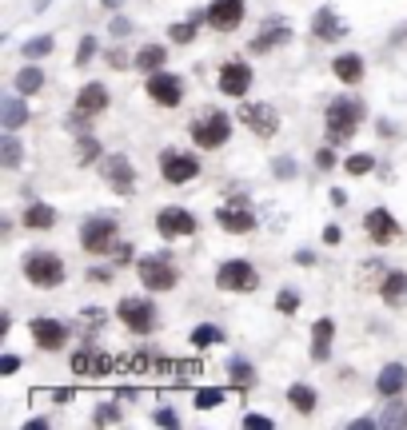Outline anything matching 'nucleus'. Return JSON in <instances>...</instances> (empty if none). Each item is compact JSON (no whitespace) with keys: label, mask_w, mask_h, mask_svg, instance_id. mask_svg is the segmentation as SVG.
I'll return each mask as SVG.
<instances>
[{"label":"nucleus","mask_w":407,"mask_h":430,"mask_svg":"<svg viewBox=\"0 0 407 430\" xmlns=\"http://www.w3.org/2000/svg\"><path fill=\"white\" fill-rule=\"evenodd\" d=\"M24 275H28L32 287H56V283H64V259L60 255H52V251H32V255H24Z\"/></svg>","instance_id":"nucleus-1"},{"label":"nucleus","mask_w":407,"mask_h":430,"mask_svg":"<svg viewBox=\"0 0 407 430\" xmlns=\"http://www.w3.org/2000/svg\"><path fill=\"white\" fill-rule=\"evenodd\" d=\"M80 247L92 255H104V251L116 247V220L112 215H92L80 227Z\"/></svg>","instance_id":"nucleus-2"},{"label":"nucleus","mask_w":407,"mask_h":430,"mask_svg":"<svg viewBox=\"0 0 407 430\" xmlns=\"http://www.w3.org/2000/svg\"><path fill=\"white\" fill-rule=\"evenodd\" d=\"M359 116H364V108H359L356 100H332L327 104V136H332V140H347V136H352V131L359 128Z\"/></svg>","instance_id":"nucleus-3"},{"label":"nucleus","mask_w":407,"mask_h":430,"mask_svg":"<svg viewBox=\"0 0 407 430\" xmlns=\"http://www.w3.org/2000/svg\"><path fill=\"white\" fill-rule=\"evenodd\" d=\"M216 287L220 291H255L260 287V275H255V267L248 259H228L216 271Z\"/></svg>","instance_id":"nucleus-4"},{"label":"nucleus","mask_w":407,"mask_h":430,"mask_svg":"<svg viewBox=\"0 0 407 430\" xmlns=\"http://www.w3.org/2000/svg\"><path fill=\"white\" fill-rule=\"evenodd\" d=\"M120 323L128 330H136V335H152L156 330V307L148 299H132V295H128V299H120Z\"/></svg>","instance_id":"nucleus-5"},{"label":"nucleus","mask_w":407,"mask_h":430,"mask_svg":"<svg viewBox=\"0 0 407 430\" xmlns=\"http://www.w3.org/2000/svg\"><path fill=\"white\" fill-rule=\"evenodd\" d=\"M228 136H232V120H228L224 112H208L204 120L192 124V140L200 144V148H220Z\"/></svg>","instance_id":"nucleus-6"},{"label":"nucleus","mask_w":407,"mask_h":430,"mask_svg":"<svg viewBox=\"0 0 407 430\" xmlns=\"http://www.w3.org/2000/svg\"><path fill=\"white\" fill-rule=\"evenodd\" d=\"M148 96H152L156 104H164V108H176V104L184 100V80L180 76H172V72H148Z\"/></svg>","instance_id":"nucleus-7"},{"label":"nucleus","mask_w":407,"mask_h":430,"mask_svg":"<svg viewBox=\"0 0 407 430\" xmlns=\"http://www.w3.org/2000/svg\"><path fill=\"white\" fill-rule=\"evenodd\" d=\"M140 283L148 291H172L176 287L172 263L164 259V255H148V259H140Z\"/></svg>","instance_id":"nucleus-8"},{"label":"nucleus","mask_w":407,"mask_h":430,"mask_svg":"<svg viewBox=\"0 0 407 430\" xmlns=\"http://www.w3.org/2000/svg\"><path fill=\"white\" fill-rule=\"evenodd\" d=\"M28 330H32V343H36L41 350H60L64 343H68V327H64L60 319H48V315L32 319Z\"/></svg>","instance_id":"nucleus-9"},{"label":"nucleus","mask_w":407,"mask_h":430,"mask_svg":"<svg viewBox=\"0 0 407 430\" xmlns=\"http://www.w3.org/2000/svg\"><path fill=\"white\" fill-rule=\"evenodd\" d=\"M208 24L220 32H236L240 24H244V0H212L208 4Z\"/></svg>","instance_id":"nucleus-10"},{"label":"nucleus","mask_w":407,"mask_h":430,"mask_svg":"<svg viewBox=\"0 0 407 430\" xmlns=\"http://www.w3.org/2000/svg\"><path fill=\"white\" fill-rule=\"evenodd\" d=\"M164 180L168 183H192L196 176H200V160L196 156H184V151H164Z\"/></svg>","instance_id":"nucleus-11"},{"label":"nucleus","mask_w":407,"mask_h":430,"mask_svg":"<svg viewBox=\"0 0 407 430\" xmlns=\"http://www.w3.org/2000/svg\"><path fill=\"white\" fill-rule=\"evenodd\" d=\"M156 231H160L164 240H180V235H192L196 231V215L184 208H164L156 215Z\"/></svg>","instance_id":"nucleus-12"},{"label":"nucleus","mask_w":407,"mask_h":430,"mask_svg":"<svg viewBox=\"0 0 407 430\" xmlns=\"http://www.w3.org/2000/svg\"><path fill=\"white\" fill-rule=\"evenodd\" d=\"M104 180L112 183L116 195H132L136 191V168L128 163V156H108V160H104Z\"/></svg>","instance_id":"nucleus-13"},{"label":"nucleus","mask_w":407,"mask_h":430,"mask_svg":"<svg viewBox=\"0 0 407 430\" xmlns=\"http://www.w3.org/2000/svg\"><path fill=\"white\" fill-rule=\"evenodd\" d=\"M248 88H252V68L244 60H232L220 68V92L224 96H244Z\"/></svg>","instance_id":"nucleus-14"},{"label":"nucleus","mask_w":407,"mask_h":430,"mask_svg":"<svg viewBox=\"0 0 407 430\" xmlns=\"http://www.w3.org/2000/svg\"><path fill=\"white\" fill-rule=\"evenodd\" d=\"M240 120L255 131V136H275L280 131V120H275V112L268 104H244L240 108Z\"/></svg>","instance_id":"nucleus-15"},{"label":"nucleus","mask_w":407,"mask_h":430,"mask_svg":"<svg viewBox=\"0 0 407 430\" xmlns=\"http://www.w3.org/2000/svg\"><path fill=\"white\" fill-rule=\"evenodd\" d=\"M287 41H292V28H287V24H280V21H268L264 32H260V36H252V44H248V48H252V56H264V52L280 48V44H287Z\"/></svg>","instance_id":"nucleus-16"},{"label":"nucleus","mask_w":407,"mask_h":430,"mask_svg":"<svg viewBox=\"0 0 407 430\" xmlns=\"http://www.w3.org/2000/svg\"><path fill=\"white\" fill-rule=\"evenodd\" d=\"M367 235H371V240L376 243H391L399 235V223H396V215H391V211L387 208H376V211H367Z\"/></svg>","instance_id":"nucleus-17"},{"label":"nucleus","mask_w":407,"mask_h":430,"mask_svg":"<svg viewBox=\"0 0 407 430\" xmlns=\"http://www.w3.org/2000/svg\"><path fill=\"white\" fill-rule=\"evenodd\" d=\"M216 223L224 231H232V235H248L255 227V215L248 208H220L216 211Z\"/></svg>","instance_id":"nucleus-18"},{"label":"nucleus","mask_w":407,"mask_h":430,"mask_svg":"<svg viewBox=\"0 0 407 430\" xmlns=\"http://www.w3.org/2000/svg\"><path fill=\"white\" fill-rule=\"evenodd\" d=\"M332 339H336V323H332V319H316V327H312V359H316V362L332 359Z\"/></svg>","instance_id":"nucleus-19"},{"label":"nucleus","mask_w":407,"mask_h":430,"mask_svg":"<svg viewBox=\"0 0 407 430\" xmlns=\"http://www.w3.org/2000/svg\"><path fill=\"white\" fill-rule=\"evenodd\" d=\"M76 108H80L84 116H100V112L108 108V88H104V84H84V88L76 92Z\"/></svg>","instance_id":"nucleus-20"},{"label":"nucleus","mask_w":407,"mask_h":430,"mask_svg":"<svg viewBox=\"0 0 407 430\" xmlns=\"http://www.w3.org/2000/svg\"><path fill=\"white\" fill-rule=\"evenodd\" d=\"M403 387H407V367L403 362H387V367L379 370V379H376V390L387 394V399H396Z\"/></svg>","instance_id":"nucleus-21"},{"label":"nucleus","mask_w":407,"mask_h":430,"mask_svg":"<svg viewBox=\"0 0 407 430\" xmlns=\"http://www.w3.org/2000/svg\"><path fill=\"white\" fill-rule=\"evenodd\" d=\"M0 120H4L9 131H16V128L28 124V108H24L21 96H4V100H0Z\"/></svg>","instance_id":"nucleus-22"},{"label":"nucleus","mask_w":407,"mask_h":430,"mask_svg":"<svg viewBox=\"0 0 407 430\" xmlns=\"http://www.w3.org/2000/svg\"><path fill=\"white\" fill-rule=\"evenodd\" d=\"M312 32H316V36H324V41H339L347 28L336 21V12H332V9H319L316 16H312Z\"/></svg>","instance_id":"nucleus-23"},{"label":"nucleus","mask_w":407,"mask_h":430,"mask_svg":"<svg viewBox=\"0 0 407 430\" xmlns=\"http://www.w3.org/2000/svg\"><path fill=\"white\" fill-rule=\"evenodd\" d=\"M379 295H384V303H403L407 299V275L403 271H387L384 275V283H379Z\"/></svg>","instance_id":"nucleus-24"},{"label":"nucleus","mask_w":407,"mask_h":430,"mask_svg":"<svg viewBox=\"0 0 407 430\" xmlns=\"http://www.w3.org/2000/svg\"><path fill=\"white\" fill-rule=\"evenodd\" d=\"M287 402H292L300 414H312V410L319 407V394L307 387V382H292V387H287Z\"/></svg>","instance_id":"nucleus-25"},{"label":"nucleus","mask_w":407,"mask_h":430,"mask_svg":"<svg viewBox=\"0 0 407 430\" xmlns=\"http://www.w3.org/2000/svg\"><path fill=\"white\" fill-rule=\"evenodd\" d=\"M332 72H336L344 84H359V80H364V60H359L356 52H352V56H336Z\"/></svg>","instance_id":"nucleus-26"},{"label":"nucleus","mask_w":407,"mask_h":430,"mask_svg":"<svg viewBox=\"0 0 407 430\" xmlns=\"http://www.w3.org/2000/svg\"><path fill=\"white\" fill-rule=\"evenodd\" d=\"M52 223H56V211L48 208V203H32L28 211H24V227H36V231H48Z\"/></svg>","instance_id":"nucleus-27"},{"label":"nucleus","mask_w":407,"mask_h":430,"mask_svg":"<svg viewBox=\"0 0 407 430\" xmlns=\"http://www.w3.org/2000/svg\"><path fill=\"white\" fill-rule=\"evenodd\" d=\"M108 367H112V362L100 359V355H92V350H80V355L72 359V370H76V375H104Z\"/></svg>","instance_id":"nucleus-28"},{"label":"nucleus","mask_w":407,"mask_h":430,"mask_svg":"<svg viewBox=\"0 0 407 430\" xmlns=\"http://www.w3.org/2000/svg\"><path fill=\"white\" fill-rule=\"evenodd\" d=\"M41 88H44V72L36 68V64L16 72V92H21V96H32V92H41Z\"/></svg>","instance_id":"nucleus-29"},{"label":"nucleus","mask_w":407,"mask_h":430,"mask_svg":"<svg viewBox=\"0 0 407 430\" xmlns=\"http://www.w3.org/2000/svg\"><path fill=\"white\" fill-rule=\"evenodd\" d=\"M164 60H168V52H164L160 44H144L140 56H136V64H140L144 72H160V68H164Z\"/></svg>","instance_id":"nucleus-30"},{"label":"nucleus","mask_w":407,"mask_h":430,"mask_svg":"<svg viewBox=\"0 0 407 430\" xmlns=\"http://www.w3.org/2000/svg\"><path fill=\"white\" fill-rule=\"evenodd\" d=\"M220 343H224V330L216 323H204V327L192 330V347H220Z\"/></svg>","instance_id":"nucleus-31"},{"label":"nucleus","mask_w":407,"mask_h":430,"mask_svg":"<svg viewBox=\"0 0 407 430\" xmlns=\"http://www.w3.org/2000/svg\"><path fill=\"white\" fill-rule=\"evenodd\" d=\"M196 28H200V16L172 24V28H168V36H172V44H192V41H196Z\"/></svg>","instance_id":"nucleus-32"},{"label":"nucleus","mask_w":407,"mask_h":430,"mask_svg":"<svg viewBox=\"0 0 407 430\" xmlns=\"http://www.w3.org/2000/svg\"><path fill=\"white\" fill-rule=\"evenodd\" d=\"M379 426L403 430L407 426V407H403V402H391V407H384V414H379Z\"/></svg>","instance_id":"nucleus-33"},{"label":"nucleus","mask_w":407,"mask_h":430,"mask_svg":"<svg viewBox=\"0 0 407 430\" xmlns=\"http://www.w3.org/2000/svg\"><path fill=\"white\" fill-rule=\"evenodd\" d=\"M224 399H228V390H224V387H204V390H196V407H200V410L220 407Z\"/></svg>","instance_id":"nucleus-34"},{"label":"nucleus","mask_w":407,"mask_h":430,"mask_svg":"<svg viewBox=\"0 0 407 430\" xmlns=\"http://www.w3.org/2000/svg\"><path fill=\"white\" fill-rule=\"evenodd\" d=\"M21 156H24V148L12 140V136H4V140H0V163H4V168H16V163H21Z\"/></svg>","instance_id":"nucleus-35"},{"label":"nucleus","mask_w":407,"mask_h":430,"mask_svg":"<svg viewBox=\"0 0 407 430\" xmlns=\"http://www.w3.org/2000/svg\"><path fill=\"white\" fill-rule=\"evenodd\" d=\"M52 48H56V41H52V36H32V41L24 44V56H28V60H41V56H48Z\"/></svg>","instance_id":"nucleus-36"},{"label":"nucleus","mask_w":407,"mask_h":430,"mask_svg":"<svg viewBox=\"0 0 407 430\" xmlns=\"http://www.w3.org/2000/svg\"><path fill=\"white\" fill-rule=\"evenodd\" d=\"M76 151H80V163H92V160H100V140H92V136H80L76 140Z\"/></svg>","instance_id":"nucleus-37"},{"label":"nucleus","mask_w":407,"mask_h":430,"mask_svg":"<svg viewBox=\"0 0 407 430\" xmlns=\"http://www.w3.org/2000/svg\"><path fill=\"white\" fill-rule=\"evenodd\" d=\"M295 307H300V291L284 287L280 295H275V311H280V315H295Z\"/></svg>","instance_id":"nucleus-38"},{"label":"nucleus","mask_w":407,"mask_h":430,"mask_svg":"<svg viewBox=\"0 0 407 430\" xmlns=\"http://www.w3.org/2000/svg\"><path fill=\"white\" fill-rule=\"evenodd\" d=\"M344 168H347V176H367V171L376 168V160L371 156H347Z\"/></svg>","instance_id":"nucleus-39"},{"label":"nucleus","mask_w":407,"mask_h":430,"mask_svg":"<svg viewBox=\"0 0 407 430\" xmlns=\"http://www.w3.org/2000/svg\"><path fill=\"white\" fill-rule=\"evenodd\" d=\"M232 382H236V387H252V382H255V370L248 367L244 359H236L232 362Z\"/></svg>","instance_id":"nucleus-40"},{"label":"nucleus","mask_w":407,"mask_h":430,"mask_svg":"<svg viewBox=\"0 0 407 430\" xmlns=\"http://www.w3.org/2000/svg\"><path fill=\"white\" fill-rule=\"evenodd\" d=\"M92 422H96V426H108V422H120V407H116V402H104L100 410H92Z\"/></svg>","instance_id":"nucleus-41"},{"label":"nucleus","mask_w":407,"mask_h":430,"mask_svg":"<svg viewBox=\"0 0 407 430\" xmlns=\"http://www.w3.org/2000/svg\"><path fill=\"white\" fill-rule=\"evenodd\" d=\"M92 56H96V36H84L80 41V48H76V64H92Z\"/></svg>","instance_id":"nucleus-42"},{"label":"nucleus","mask_w":407,"mask_h":430,"mask_svg":"<svg viewBox=\"0 0 407 430\" xmlns=\"http://www.w3.org/2000/svg\"><path fill=\"white\" fill-rule=\"evenodd\" d=\"M88 120H92V116H84V112L76 108V112H72V116H68L64 124H68V128L76 131V136H88Z\"/></svg>","instance_id":"nucleus-43"},{"label":"nucleus","mask_w":407,"mask_h":430,"mask_svg":"<svg viewBox=\"0 0 407 430\" xmlns=\"http://www.w3.org/2000/svg\"><path fill=\"white\" fill-rule=\"evenodd\" d=\"M272 171L280 176V180H292L295 176V160H287V156H280V160H272Z\"/></svg>","instance_id":"nucleus-44"},{"label":"nucleus","mask_w":407,"mask_h":430,"mask_svg":"<svg viewBox=\"0 0 407 430\" xmlns=\"http://www.w3.org/2000/svg\"><path fill=\"white\" fill-rule=\"evenodd\" d=\"M244 426L248 430H272V419L268 414H244Z\"/></svg>","instance_id":"nucleus-45"},{"label":"nucleus","mask_w":407,"mask_h":430,"mask_svg":"<svg viewBox=\"0 0 407 430\" xmlns=\"http://www.w3.org/2000/svg\"><path fill=\"white\" fill-rule=\"evenodd\" d=\"M152 422H156V426H180L176 410H168V407H164V410H156V414H152Z\"/></svg>","instance_id":"nucleus-46"},{"label":"nucleus","mask_w":407,"mask_h":430,"mask_svg":"<svg viewBox=\"0 0 407 430\" xmlns=\"http://www.w3.org/2000/svg\"><path fill=\"white\" fill-rule=\"evenodd\" d=\"M16 370H21V359H16V355H4V359H0V375H16Z\"/></svg>","instance_id":"nucleus-47"},{"label":"nucleus","mask_w":407,"mask_h":430,"mask_svg":"<svg viewBox=\"0 0 407 430\" xmlns=\"http://www.w3.org/2000/svg\"><path fill=\"white\" fill-rule=\"evenodd\" d=\"M128 32H132V21H128V16H116V21H112V36H128Z\"/></svg>","instance_id":"nucleus-48"},{"label":"nucleus","mask_w":407,"mask_h":430,"mask_svg":"<svg viewBox=\"0 0 407 430\" xmlns=\"http://www.w3.org/2000/svg\"><path fill=\"white\" fill-rule=\"evenodd\" d=\"M316 163H319V168L327 171V168H332V163H336V156H332V151L324 148V151H316Z\"/></svg>","instance_id":"nucleus-49"},{"label":"nucleus","mask_w":407,"mask_h":430,"mask_svg":"<svg viewBox=\"0 0 407 430\" xmlns=\"http://www.w3.org/2000/svg\"><path fill=\"white\" fill-rule=\"evenodd\" d=\"M88 279H92V283H112V275H108V271H96V267H92Z\"/></svg>","instance_id":"nucleus-50"},{"label":"nucleus","mask_w":407,"mask_h":430,"mask_svg":"<svg viewBox=\"0 0 407 430\" xmlns=\"http://www.w3.org/2000/svg\"><path fill=\"white\" fill-rule=\"evenodd\" d=\"M339 240H344V231H339V227H327L324 231V243H339Z\"/></svg>","instance_id":"nucleus-51"},{"label":"nucleus","mask_w":407,"mask_h":430,"mask_svg":"<svg viewBox=\"0 0 407 430\" xmlns=\"http://www.w3.org/2000/svg\"><path fill=\"white\" fill-rule=\"evenodd\" d=\"M295 263H304V267H312V263H316V251H300V255H295Z\"/></svg>","instance_id":"nucleus-52"},{"label":"nucleus","mask_w":407,"mask_h":430,"mask_svg":"<svg viewBox=\"0 0 407 430\" xmlns=\"http://www.w3.org/2000/svg\"><path fill=\"white\" fill-rule=\"evenodd\" d=\"M352 426H356V430H371V426H379V419H356Z\"/></svg>","instance_id":"nucleus-53"},{"label":"nucleus","mask_w":407,"mask_h":430,"mask_svg":"<svg viewBox=\"0 0 407 430\" xmlns=\"http://www.w3.org/2000/svg\"><path fill=\"white\" fill-rule=\"evenodd\" d=\"M100 4H104V9H120L124 0H100Z\"/></svg>","instance_id":"nucleus-54"},{"label":"nucleus","mask_w":407,"mask_h":430,"mask_svg":"<svg viewBox=\"0 0 407 430\" xmlns=\"http://www.w3.org/2000/svg\"><path fill=\"white\" fill-rule=\"evenodd\" d=\"M48 4H52V0H36V4H32V9H36V12H44V9H48Z\"/></svg>","instance_id":"nucleus-55"}]
</instances>
